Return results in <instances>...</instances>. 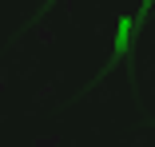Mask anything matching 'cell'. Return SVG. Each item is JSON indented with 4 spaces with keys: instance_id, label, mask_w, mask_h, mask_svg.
I'll return each mask as SVG.
<instances>
[{
    "instance_id": "obj_1",
    "label": "cell",
    "mask_w": 155,
    "mask_h": 147,
    "mask_svg": "<svg viewBox=\"0 0 155 147\" xmlns=\"http://www.w3.org/2000/svg\"><path fill=\"white\" fill-rule=\"evenodd\" d=\"M127 32H131V20H119V36H115V48L119 52L127 48Z\"/></svg>"
}]
</instances>
